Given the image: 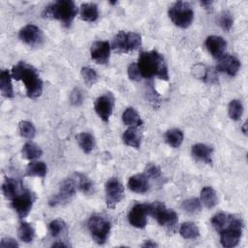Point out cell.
<instances>
[{"instance_id":"6da1fadb","label":"cell","mask_w":248,"mask_h":248,"mask_svg":"<svg viewBox=\"0 0 248 248\" xmlns=\"http://www.w3.org/2000/svg\"><path fill=\"white\" fill-rule=\"evenodd\" d=\"M141 78H151L156 77L163 80H169V71L164 56L156 50L142 51L137 63Z\"/></svg>"},{"instance_id":"7a4b0ae2","label":"cell","mask_w":248,"mask_h":248,"mask_svg":"<svg viewBox=\"0 0 248 248\" xmlns=\"http://www.w3.org/2000/svg\"><path fill=\"white\" fill-rule=\"evenodd\" d=\"M12 78L16 80H21L24 83L26 94L31 99L41 96L43 91V81L40 78L38 71L26 62H18L12 68Z\"/></svg>"},{"instance_id":"3957f363","label":"cell","mask_w":248,"mask_h":248,"mask_svg":"<svg viewBox=\"0 0 248 248\" xmlns=\"http://www.w3.org/2000/svg\"><path fill=\"white\" fill-rule=\"evenodd\" d=\"M78 14V8L74 1L59 0L46 6L42 16L45 18L59 20L64 27H70L75 16Z\"/></svg>"},{"instance_id":"277c9868","label":"cell","mask_w":248,"mask_h":248,"mask_svg":"<svg viewBox=\"0 0 248 248\" xmlns=\"http://www.w3.org/2000/svg\"><path fill=\"white\" fill-rule=\"evenodd\" d=\"M148 215H151L160 226L172 231L177 223V214L174 210L168 208L161 202H154L152 203H147Z\"/></svg>"},{"instance_id":"5b68a950","label":"cell","mask_w":248,"mask_h":248,"mask_svg":"<svg viewBox=\"0 0 248 248\" xmlns=\"http://www.w3.org/2000/svg\"><path fill=\"white\" fill-rule=\"evenodd\" d=\"M141 45V37L136 32L119 31L113 38L111 47L118 53H128L136 50Z\"/></svg>"},{"instance_id":"8992f818","label":"cell","mask_w":248,"mask_h":248,"mask_svg":"<svg viewBox=\"0 0 248 248\" xmlns=\"http://www.w3.org/2000/svg\"><path fill=\"white\" fill-rule=\"evenodd\" d=\"M169 16L176 26L187 28L194 19V12L189 3L177 1L169 9Z\"/></svg>"},{"instance_id":"52a82bcc","label":"cell","mask_w":248,"mask_h":248,"mask_svg":"<svg viewBox=\"0 0 248 248\" xmlns=\"http://www.w3.org/2000/svg\"><path fill=\"white\" fill-rule=\"evenodd\" d=\"M87 226L95 242L104 244L107 241L110 232V222L108 220L99 214H94L89 218Z\"/></svg>"},{"instance_id":"ba28073f","label":"cell","mask_w":248,"mask_h":248,"mask_svg":"<svg viewBox=\"0 0 248 248\" xmlns=\"http://www.w3.org/2000/svg\"><path fill=\"white\" fill-rule=\"evenodd\" d=\"M243 229V223L241 219L233 217L231 223L220 233V241L222 246L231 248L238 244Z\"/></svg>"},{"instance_id":"9c48e42d","label":"cell","mask_w":248,"mask_h":248,"mask_svg":"<svg viewBox=\"0 0 248 248\" xmlns=\"http://www.w3.org/2000/svg\"><path fill=\"white\" fill-rule=\"evenodd\" d=\"M36 201V195L28 189H24L20 194H18L14 200H12L11 206L16 212L20 219L27 217L32 209L34 202Z\"/></svg>"},{"instance_id":"30bf717a","label":"cell","mask_w":248,"mask_h":248,"mask_svg":"<svg viewBox=\"0 0 248 248\" xmlns=\"http://www.w3.org/2000/svg\"><path fill=\"white\" fill-rule=\"evenodd\" d=\"M106 202L108 208H114L124 198V187L115 177L109 178L105 185Z\"/></svg>"},{"instance_id":"8fae6325","label":"cell","mask_w":248,"mask_h":248,"mask_svg":"<svg viewBox=\"0 0 248 248\" xmlns=\"http://www.w3.org/2000/svg\"><path fill=\"white\" fill-rule=\"evenodd\" d=\"M77 190L78 189L73 177L72 176L68 177L60 185L58 193L51 197V199L48 202V204L50 206H56V205H60L68 202L72 199V197L75 195Z\"/></svg>"},{"instance_id":"7c38bea8","label":"cell","mask_w":248,"mask_h":248,"mask_svg":"<svg viewBox=\"0 0 248 248\" xmlns=\"http://www.w3.org/2000/svg\"><path fill=\"white\" fill-rule=\"evenodd\" d=\"M114 107V97L110 92H106L102 96L98 97L94 103V108L99 117L108 122Z\"/></svg>"},{"instance_id":"4fadbf2b","label":"cell","mask_w":248,"mask_h":248,"mask_svg":"<svg viewBox=\"0 0 248 248\" xmlns=\"http://www.w3.org/2000/svg\"><path fill=\"white\" fill-rule=\"evenodd\" d=\"M18 36L24 44L30 46H39L44 42V34L42 30L34 24H27L22 27Z\"/></svg>"},{"instance_id":"5bb4252c","label":"cell","mask_w":248,"mask_h":248,"mask_svg":"<svg viewBox=\"0 0 248 248\" xmlns=\"http://www.w3.org/2000/svg\"><path fill=\"white\" fill-rule=\"evenodd\" d=\"M147 203H137L131 208L128 214V220L133 227L143 229L147 223Z\"/></svg>"},{"instance_id":"9a60e30c","label":"cell","mask_w":248,"mask_h":248,"mask_svg":"<svg viewBox=\"0 0 248 248\" xmlns=\"http://www.w3.org/2000/svg\"><path fill=\"white\" fill-rule=\"evenodd\" d=\"M110 45L107 41H96L90 48L91 58L98 64H106L109 59Z\"/></svg>"},{"instance_id":"2e32d148","label":"cell","mask_w":248,"mask_h":248,"mask_svg":"<svg viewBox=\"0 0 248 248\" xmlns=\"http://www.w3.org/2000/svg\"><path fill=\"white\" fill-rule=\"evenodd\" d=\"M240 68V61L233 55H223L216 67L217 71L226 73L228 76L234 77Z\"/></svg>"},{"instance_id":"e0dca14e","label":"cell","mask_w":248,"mask_h":248,"mask_svg":"<svg viewBox=\"0 0 248 248\" xmlns=\"http://www.w3.org/2000/svg\"><path fill=\"white\" fill-rule=\"evenodd\" d=\"M205 46L214 58L220 59L225 53L227 43L222 37L211 35L206 38Z\"/></svg>"},{"instance_id":"ac0fdd59","label":"cell","mask_w":248,"mask_h":248,"mask_svg":"<svg viewBox=\"0 0 248 248\" xmlns=\"http://www.w3.org/2000/svg\"><path fill=\"white\" fill-rule=\"evenodd\" d=\"M24 190L21 182L11 178V177H6L3 185H2V191L4 196L9 199V200H14L18 194H20Z\"/></svg>"},{"instance_id":"d6986e66","label":"cell","mask_w":248,"mask_h":248,"mask_svg":"<svg viewBox=\"0 0 248 248\" xmlns=\"http://www.w3.org/2000/svg\"><path fill=\"white\" fill-rule=\"evenodd\" d=\"M128 187L132 192L142 194L147 192L149 188L148 177L144 173H138L129 178Z\"/></svg>"},{"instance_id":"ffe728a7","label":"cell","mask_w":248,"mask_h":248,"mask_svg":"<svg viewBox=\"0 0 248 248\" xmlns=\"http://www.w3.org/2000/svg\"><path fill=\"white\" fill-rule=\"evenodd\" d=\"M212 153L213 148L204 143H197L192 146L193 157L205 164H210L212 162Z\"/></svg>"},{"instance_id":"44dd1931","label":"cell","mask_w":248,"mask_h":248,"mask_svg":"<svg viewBox=\"0 0 248 248\" xmlns=\"http://www.w3.org/2000/svg\"><path fill=\"white\" fill-rule=\"evenodd\" d=\"M122 140L128 146L139 148L141 143V133L138 127H130L123 133Z\"/></svg>"},{"instance_id":"7402d4cb","label":"cell","mask_w":248,"mask_h":248,"mask_svg":"<svg viewBox=\"0 0 248 248\" xmlns=\"http://www.w3.org/2000/svg\"><path fill=\"white\" fill-rule=\"evenodd\" d=\"M99 16L98 7L95 3H82L80 6V18L87 22H93L97 20Z\"/></svg>"},{"instance_id":"603a6c76","label":"cell","mask_w":248,"mask_h":248,"mask_svg":"<svg viewBox=\"0 0 248 248\" xmlns=\"http://www.w3.org/2000/svg\"><path fill=\"white\" fill-rule=\"evenodd\" d=\"M12 75L8 70H3L0 74V89L2 95L6 98L14 97V90L12 85Z\"/></svg>"},{"instance_id":"cb8c5ba5","label":"cell","mask_w":248,"mask_h":248,"mask_svg":"<svg viewBox=\"0 0 248 248\" xmlns=\"http://www.w3.org/2000/svg\"><path fill=\"white\" fill-rule=\"evenodd\" d=\"M201 202L206 208H213L218 202V197L215 190L209 186L203 187L201 191Z\"/></svg>"},{"instance_id":"d4e9b609","label":"cell","mask_w":248,"mask_h":248,"mask_svg":"<svg viewBox=\"0 0 248 248\" xmlns=\"http://www.w3.org/2000/svg\"><path fill=\"white\" fill-rule=\"evenodd\" d=\"M79 147L84 153H90L95 146V138L88 132H82L76 137Z\"/></svg>"},{"instance_id":"484cf974","label":"cell","mask_w":248,"mask_h":248,"mask_svg":"<svg viewBox=\"0 0 248 248\" xmlns=\"http://www.w3.org/2000/svg\"><path fill=\"white\" fill-rule=\"evenodd\" d=\"M71 176L73 177L78 190L81 191L84 194H89L92 192L93 183L85 174L80 172H76Z\"/></svg>"},{"instance_id":"4316f807","label":"cell","mask_w":248,"mask_h":248,"mask_svg":"<svg viewBox=\"0 0 248 248\" xmlns=\"http://www.w3.org/2000/svg\"><path fill=\"white\" fill-rule=\"evenodd\" d=\"M122 121L130 127H140L142 125V120L134 108H127L122 114Z\"/></svg>"},{"instance_id":"83f0119b","label":"cell","mask_w":248,"mask_h":248,"mask_svg":"<svg viewBox=\"0 0 248 248\" xmlns=\"http://www.w3.org/2000/svg\"><path fill=\"white\" fill-rule=\"evenodd\" d=\"M47 171L46 165L44 162L36 161L28 164L26 168V175L27 176H39L45 177Z\"/></svg>"},{"instance_id":"f1b7e54d","label":"cell","mask_w":248,"mask_h":248,"mask_svg":"<svg viewBox=\"0 0 248 248\" xmlns=\"http://www.w3.org/2000/svg\"><path fill=\"white\" fill-rule=\"evenodd\" d=\"M179 233L185 239H196L200 236V230L196 224L186 222L180 226Z\"/></svg>"},{"instance_id":"f546056e","label":"cell","mask_w":248,"mask_h":248,"mask_svg":"<svg viewBox=\"0 0 248 248\" xmlns=\"http://www.w3.org/2000/svg\"><path fill=\"white\" fill-rule=\"evenodd\" d=\"M233 218L232 215L224 213V212H220L216 215H214L211 219V224L213 226V228L220 232L221 231H223L232 221V219Z\"/></svg>"},{"instance_id":"4dcf8cb0","label":"cell","mask_w":248,"mask_h":248,"mask_svg":"<svg viewBox=\"0 0 248 248\" xmlns=\"http://www.w3.org/2000/svg\"><path fill=\"white\" fill-rule=\"evenodd\" d=\"M18 238L23 242H31L35 236V230L33 226L27 222H22L17 230Z\"/></svg>"},{"instance_id":"1f68e13d","label":"cell","mask_w":248,"mask_h":248,"mask_svg":"<svg viewBox=\"0 0 248 248\" xmlns=\"http://www.w3.org/2000/svg\"><path fill=\"white\" fill-rule=\"evenodd\" d=\"M43 154L42 149L35 143L33 142H26L21 149V155L24 159L27 160H34Z\"/></svg>"},{"instance_id":"d6a6232c","label":"cell","mask_w":248,"mask_h":248,"mask_svg":"<svg viewBox=\"0 0 248 248\" xmlns=\"http://www.w3.org/2000/svg\"><path fill=\"white\" fill-rule=\"evenodd\" d=\"M183 132L179 129H170L165 134V140L171 147H178L183 141Z\"/></svg>"},{"instance_id":"836d02e7","label":"cell","mask_w":248,"mask_h":248,"mask_svg":"<svg viewBox=\"0 0 248 248\" xmlns=\"http://www.w3.org/2000/svg\"><path fill=\"white\" fill-rule=\"evenodd\" d=\"M48 229H49V232L53 237H59L61 236L63 233L67 232V228H66V224L63 220L61 219H55L53 221H51L48 225Z\"/></svg>"},{"instance_id":"e575fe53","label":"cell","mask_w":248,"mask_h":248,"mask_svg":"<svg viewBox=\"0 0 248 248\" xmlns=\"http://www.w3.org/2000/svg\"><path fill=\"white\" fill-rule=\"evenodd\" d=\"M181 207L184 211H186L188 213L196 214L202 210V202L197 198H191V199L185 200L182 202Z\"/></svg>"},{"instance_id":"d590c367","label":"cell","mask_w":248,"mask_h":248,"mask_svg":"<svg viewBox=\"0 0 248 248\" xmlns=\"http://www.w3.org/2000/svg\"><path fill=\"white\" fill-rule=\"evenodd\" d=\"M228 110H229V116L232 120L237 121L241 118V115L243 112V106L239 100H232L229 104Z\"/></svg>"},{"instance_id":"8d00e7d4","label":"cell","mask_w":248,"mask_h":248,"mask_svg":"<svg viewBox=\"0 0 248 248\" xmlns=\"http://www.w3.org/2000/svg\"><path fill=\"white\" fill-rule=\"evenodd\" d=\"M81 77H82L83 82L88 87L92 86L97 81V78H98V75L96 71L90 67H83L81 69Z\"/></svg>"},{"instance_id":"74e56055","label":"cell","mask_w":248,"mask_h":248,"mask_svg":"<svg viewBox=\"0 0 248 248\" xmlns=\"http://www.w3.org/2000/svg\"><path fill=\"white\" fill-rule=\"evenodd\" d=\"M18 131L21 137L25 139H33L36 133L34 125L29 121H21L18 124Z\"/></svg>"},{"instance_id":"f35d334b","label":"cell","mask_w":248,"mask_h":248,"mask_svg":"<svg viewBox=\"0 0 248 248\" xmlns=\"http://www.w3.org/2000/svg\"><path fill=\"white\" fill-rule=\"evenodd\" d=\"M233 23V18L229 12H224L219 16V25L225 31H230Z\"/></svg>"},{"instance_id":"ab89813d","label":"cell","mask_w":248,"mask_h":248,"mask_svg":"<svg viewBox=\"0 0 248 248\" xmlns=\"http://www.w3.org/2000/svg\"><path fill=\"white\" fill-rule=\"evenodd\" d=\"M145 175L148 178H152V179H158L159 177H161V170L160 168L155 165V164H149L146 167L145 170Z\"/></svg>"},{"instance_id":"60d3db41","label":"cell","mask_w":248,"mask_h":248,"mask_svg":"<svg viewBox=\"0 0 248 248\" xmlns=\"http://www.w3.org/2000/svg\"><path fill=\"white\" fill-rule=\"evenodd\" d=\"M128 77L131 80H135V81H139L141 78V75L140 73L139 67L137 65V63H132L129 65L128 67Z\"/></svg>"},{"instance_id":"b9f144b4","label":"cell","mask_w":248,"mask_h":248,"mask_svg":"<svg viewBox=\"0 0 248 248\" xmlns=\"http://www.w3.org/2000/svg\"><path fill=\"white\" fill-rule=\"evenodd\" d=\"M70 102L74 106L81 105V103H82V93L78 88H76L71 92Z\"/></svg>"},{"instance_id":"7bdbcfd3","label":"cell","mask_w":248,"mask_h":248,"mask_svg":"<svg viewBox=\"0 0 248 248\" xmlns=\"http://www.w3.org/2000/svg\"><path fill=\"white\" fill-rule=\"evenodd\" d=\"M207 72V69L205 68V66L203 64H197L193 67V73L194 76L197 77L198 78H202L203 79L205 77V74Z\"/></svg>"},{"instance_id":"ee69618b","label":"cell","mask_w":248,"mask_h":248,"mask_svg":"<svg viewBox=\"0 0 248 248\" xmlns=\"http://www.w3.org/2000/svg\"><path fill=\"white\" fill-rule=\"evenodd\" d=\"M0 246L2 248H16L18 247V243L16 242V239L11 238V237H5L1 240Z\"/></svg>"},{"instance_id":"f6af8a7d","label":"cell","mask_w":248,"mask_h":248,"mask_svg":"<svg viewBox=\"0 0 248 248\" xmlns=\"http://www.w3.org/2000/svg\"><path fill=\"white\" fill-rule=\"evenodd\" d=\"M202 80L207 83H215L217 81V75L215 71H213L212 69H207L205 77Z\"/></svg>"},{"instance_id":"bcb514c9","label":"cell","mask_w":248,"mask_h":248,"mask_svg":"<svg viewBox=\"0 0 248 248\" xmlns=\"http://www.w3.org/2000/svg\"><path fill=\"white\" fill-rule=\"evenodd\" d=\"M212 4L213 2L212 1H202L201 2V5L207 11H211L212 10Z\"/></svg>"},{"instance_id":"7dc6e473","label":"cell","mask_w":248,"mask_h":248,"mask_svg":"<svg viewBox=\"0 0 248 248\" xmlns=\"http://www.w3.org/2000/svg\"><path fill=\"white\" fill-rule=\"evenodd\" d=\"M158 246V244L156 243V242H154V241H152V240H146L142 245H141V247H157Z\"/></svg>"},{"instance_id":"c3c4849f","label":"cell","mask_w":248,"mask_h":248,"mask_svg":"<svg viewBox=\"0 0 248 248\" xmlns=\"http://www.w3.org/2000/svg\"><path fill=\"white\" fill-rule=\"evenodd\" d=\"M52 247H68V245L64 242H54L52 244Z\"/></svg>"},{"instance_id":"681fc988","label":"cell","mask_w":248,"mask_h":248,"mask_svg":"<svg viewBox=\"0 0 248 248\" xmlns=\"http://www.w3.org/2000/svg\"><path fill=\"white\" fill-rule=\"evenodd\" d=\"M246 126H247V122H245L244 124H243V127H242V131H243V133L246 135L247 134V130H246Z\"/></svg>"}]
</instances>
